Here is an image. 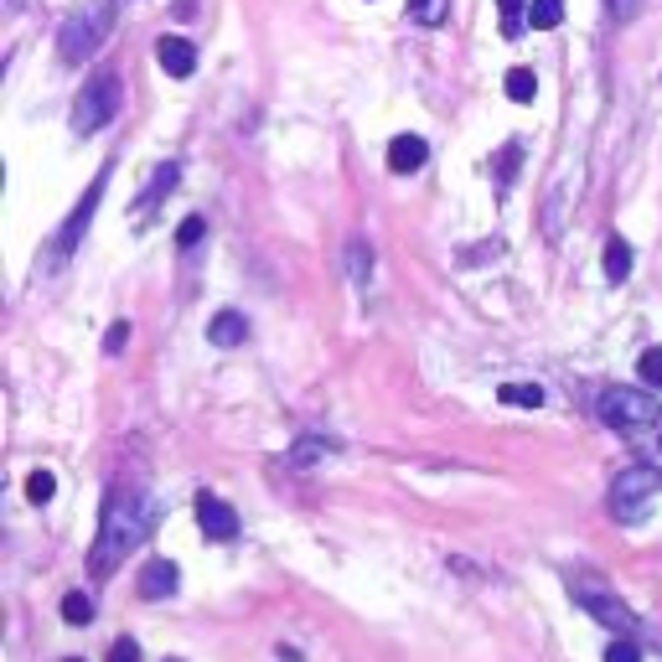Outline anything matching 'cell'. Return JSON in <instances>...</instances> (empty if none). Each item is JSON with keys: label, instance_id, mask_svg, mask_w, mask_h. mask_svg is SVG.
<instances>
[{"label": "cell", "instance_id": "25", "mask_svg": "<svg viewBox=\"0 0 662 662\" xmlns=\"http://www.w3.org/2000/svg\"><path fill=\"white\" fill-rule=\"evenodd\" d=\"M518 161H523V150H518V145H507V150H502V161H497V187H513Z\"/></svg>", "mask_w": 662, "mask_h": 662}, {"label": "cell", "instance_id": "32", "mask_svg": "<svg viewBox=\"0 0 662 662\" xmlns=\"http://www.w3.org/2000/svg\"><path fill=\"white\" fill-rule=\"evenodd\" d=\"M68 662H83V657H68Z\"/></svg>", "mask_w": 662, "mask_h": 662}, {"label": "cell", "instance_id": "11", "mask_svg": "<svg viewBox=\"0 0 662 662\" xmlns=\"http://www.w3.org/2000/svg\"><path fill=\"white\" fill-rule=\"evenodd\" d=\"M425 161H430V145L419 140V135H394V140H388V171L414 176Z\"/></svg>", "mask_w": 662, "mask_h": 662}, {"label": "cell", "instance_id": "22", "mask_svg": "<svg viewBox=\"0 0 662 662\" xmlns=\"http://www.w3.org/2000/svg\"><path fill=\"white\" fill-rule=\"evenodd\" d=\"M26 497H32L37 507L52 502V497H57V476H52V471H32V476H26Z\"/></svg>", "mask_w": 662, "mask_h": 662}, {"label": "cell", "instance_id": "1", "mask_svg": "<svg viewBox=\"0 0 662 662\" xmlns=\"http://www.w3.org/2000/svg\"><path fill=\"white\" fill-rule=\"evenodd\" d=\"M150 523H156V502H150L140 487H114L99 518V544H94V575H114V564L130 549L145 544Z\"/></svg>", "mask_w": 662, "mask_h": 662}, {"label": "cell", "instance_id": "29", "mask_svg": "<svg viewBox=\"0 0 662 662\" xmlns=\"http://www.w3.org/2000/svg\"><path fill=\"white\" fill-rule=\"evenodd\" d=\"M109 662H140V642H135V637H119V642L109 647Z\"/></svg>", "mask_w": 662, "mask_h": 662}, {"label": "cell", "instance_id": "27", "mask_svg": "<svg viewBox=\"0 0 662 662\" xmlns=\"http://www.w3.org/2000/svg\"><path fill=\"white\" fill-rule=\"evenodd\" d=\"M606 662H642V647L631 642V637H616V642L606 647Z\"/></svg>", "mask_w": 662, "mask_h": 662}, {"label": "cell", "instance_id": "18", "mask_svg": "<svg viewBox=\"0 0 662 662\" xmlns=\"http://www.w3.org/2000/svg\"><path fill=\"white\" fill-rule=\"evenodd\" d=\"M63 621L68 626H88V621H94V595H88V590H68L63 595Z\"/></svg>", "mask_w": 662, "mask_h": 662}, {"label": "cell", "instance_id": "21", "mask_svg": "<svg viewBox=\"0 0 662 662\" xmlns=\"http://www.w3.org/2000/svg\"><path fill=\"white\" fill-rule=\"evenodd\" d=\"M409 16H414L419 26H445L450 0H409Z\"/></svg>", "mask_w": 662, "mask_h": 662}, {"label": "cell", "instance_id": "19", "mask_svg": "<svg viewBox=\"0 0 662 662\" xmlns=\"http://www.w3.org/2000/svg\"><path fill=\"white\" fill-rule=\"evenodd\" d=\"M176 192V166L166 161V166H156V176H150V187H145V197H140V207H156L161 197H171Z\"/></svg>", "mask_w": 662, "mask_h": 662}, {"label": "cell", "instance_id": "26", "mask_svg": "<svg viewBox=\"0 0 662 662\" xmlns=\"http://www.w3.org/2000/svg\"><path fill=\"white\" fill-rule=\"evenodd\" d=\"M202 233H207V223H202V218H187L182 228H176V249H197Z\"/></svg>", "mask_w": 662, "mask_h": 662}, {"label": "cell", "instance_id": "2", "mask_svg": "<svg viewBox=\"0 0 662 662\" xmlns=\"http://www.w3.org/2000/svg\"><path fill=\"white\" fill-rule=\"evenodd\" d=\"M595 409H600V425L626 435V440H642L662 425V404L647 394V388H606Z\"/></svg>", "mask_w": 662, "mask_h": 662}, {"label": "cell", "instance_id": "16", "mask_svg": "<svg viewBox=\"0 0 662 662\" xmlns=\"http://www.w3.org/2000/svg\"><path fill=\"white\" fill-rule=\"evenodd\" d=\"M626 275H631V244H626V238H611V244H606V280L621 285Z\"/></svg>", "mask_w": 662, "mask_h": 662}, {"label": "cell", "instance_id": "23", "mask_svg": "<svg viewBox=\"0 0 662 662\" xmlns=\"http://www.w3.org/2000/svg\"><path fill=\"white\" fill-rule=\"evenodd\" d=\"M637 378H642L647 388H662V347H647V352L637 357Z\"/></svg>", "mask_w": 662, "mask_h": 662}, {"label": "cell", "instance_id": "10", "mask_svg": "<svg viewBox=\"0 0 662 662\" xmlns=\"http://www.w3.org/2000/svg\"><path fill=\"white\" fill-rule=\"evenodd\" d=\"M176 580H182V569L171 559H150L135 585H140V600H166V595H176Z\"/></svg>", "mask_w": 662, "mask_h": 662}, {"label": "cell", "instance_id": "4", "mask_svg": "<svg viewBox=\"0 0 662 662\" xmlns=\"http://www.w3.org/2000/svg\"><path fill=\"white\" fill-rule=\"evenodd\" d=\"M569 595H575V606L590 611L600 626H611L616 637H631L637 631V616H631V606L606 585V580H595V575H569Z\"/></svg>", "mask_w": 662, "mask_h": 662}, {"label": "cell", "instance_id": "8", "mask_svg": "<svg viewBox=\"0 0 662 662\" xmlns=\"http://www.w3.org/2000/svg\"><path fill=\"white\" fill-rule=\"evenodd\" d=\"M197 523H202V533L207 538H213V544H233V538H238V513H233V507L223 502V497H197Z\"/></svg>", "mask_w": 662, "mask_h": 662}, {"label": "cell", "instance_id": "7", "mask_svg": "<svg viewBox=\"0 0 662 662\" xmlns=\"http://www.w3.org/2000/svg\"><path fill=\"white\" fill-rule=\"evenodd\" d=\"M109 171V166H104ZM94 176V187H88L83 192V202L73 207V213H68V223H63V233H57V249H52V259L57 264H68L73 254H78V244H83V233H88V223H94V213H99V202H104V182H109V176Z\"/></svg>", "mask_w": 662, "mask_h": 662}, {"label": "cell", "instance_id": "14", "mask_svg": "<svg viewBox=\"0 0 662 662\" xmlns=\"http://www.w3.org/2000/svg\"><path fill=\"white\" fill-rule=\"evenodd\" d=\"M347 275H352V285H368L373 280V249H368V238H352V244H347Z\"/></svg>", "mask_w": 662, "mask_h": 662}, {"label": "cell", "instance_id": "31", "mask_svg": "<svg viewBox=\"0 0 662 662\" xmlns=\"http://www.w3.org/2000/svg\"><path fill=\"white\" fill-rule=\"evenodd\" d=\"M171 11H176V16H182V21H187V16L197 11V0H176V6H171Z\"/></svg>", "mask_w": 662, "mask_h": 662}, {"label": "cell", "instance_id": "30", "mask_svg": "<svg viewBox=\"0 0 662 662\" xmlns=\"http://www.w3.org/2000/svg\"><path fill=\"white\" fill-rule=\"evenodd\" d=\"M637 6H642V0H606V11L616 21H631V16H637Z\"/></svg>", "mask_w": 662, "mask_h": 662}, {"label": "cell", "instance_id": "28", "mask_svg": "<svg viewBox=\"0 0 662 662\" xmlns=\"http://www.w3.org/2000/svg\"><path fill=\"white\" fill-rule=\"evenodd\" d=\"M125 342H130V321H114V326L104 331V352L119 357V352H125Z\"/></svg>", "mask_w": 662, "mask_h": 662}, {"label": "cell", "instance_id": "13", "mask_svg": "<svg viewBox=\"0 0 662 662\" xmlns=\"http://www.w3.org/2000/svg\"><path fill=\"white\" fill-rule=\"evenodd\" d=\"M244 337H249V321L238 311H218L213 321H207V342H213V347H238Z\"/></svg>", "mask_w": 662, "mask_h": 662}, {"label": "cell", "instance_id": "20", "mask_svg": "<svg viewBox=\"0 0 662 662\" xmlns=\"http://www.w3.org/2000/svg\"><path fill=\"white\" fill-rule=\"evenodd\" d=\"M559 21H564V0H533L528 6V26H538V32H554Z\"/></svg>", "mask_w": 662, "mask_h": 662}, {"label": "cell", "instance_id": "6", "mask_svg": "<svg viewBox=\"0 0 662 662\" xmlns=\"http://www.w3.org/2000/svg\"><path fill=\"white\" fill-rule=\"evenodd\" d=\"M114 109H119V78L114 73H94L88 88L78 94V104H73V130L78 135H99L114 119Z\"/></svg>", "mask_w": 662, "mask_h": 662}, {"label": "cell", "instance_id": "9", "mask_svg": "<svg viewBox=\"0 0 662 662\" xmlns=\"http://www.w3.org/2000/svg\"><path fill=\"white\" fill-rule=\"evenodd\" d=\"M156 63L166 78H192L197 73V47L187 37H161L156 42Z\"/></svg>", "mask_w": 662, "mask_h": 662}, {"label": "cell", "instance_id": "15", "mask_svg": "<svg viewBox=\"0 0 662 662\" xmlns=\"http://www.w3.org/2000/svg\"><path fill=\"white\" fill-rule=\"evenodd\" d=\"M497 399L513 404V409H538V404H544V388H538V383H502Z\"/></svg>", "mask_w": 662, "mask_h": 662}, {"label": "cell", "instance_id": "3", "mask_svg": "<svg viewBox=\"0 0 662 662\" xmlns=\"http://www.w3.org/2000/svg\"><path fill=\"white\" fill-rule=\"evenodd\" d=\"M109 26H114V6H83L78 16H68L63 21V32H57V52H63V63H88L99 47H104V37H109Z\"/></svg>", "mask_w": 662, "mask_h": 662}, {"label": "cell", "instance_id": "12", "mask_svg": "<svg viewBox=\"0 0 662 662\" xmlns=\"http://www.w3.org/2000/svg\"><path fill=\"white\" fill-rule=\"evenodd\" d=\"M331 456H337V440L306 435V440H295V445L285 450V466H290V471H311V466H321V461H331Z\"/></svg>", "mask_w": 662, "mask_h": 662}, {"label": "cell", "instance_id": "5", "mask_svg": "<svg viewBox=\"0 0 662 662\" xmlns=\"http://www.w3.org/2000/svg\"><path fill=\"white\" fill-rule=\"evenodd\" d=\"M657 487H662V471H657L652 461H631V466L611 481V518L637 523V518L647 513V502L657 497Z\"/></svg>", "mask_w": 662, "mask_h": 662}, {"label": "cell", "instance_id": "17", "mask_svg": "<svg viewBox=\"0 0 662 662\" xmlns=\"http://www.w3.org/2000/svg\"><path fill=\"white\" fill-rule=\"evenodd\" d=\"M502 88H507V99H513V104H533L538 99V78L528 68H513V73L502 78Z\"/></svg>", "mask_w": 662, "mask_h": 662}, {"label": "cell", "instance_id": "24", "mask_svg": "<svg viewBox=\"0 0 662 662\" xmlns=\"http://www.w3.org/2000/svg\"><path fill=\"white\" fill-rule=\"evenodd\" d=\"M533 6V0H497V11H502V32L507 37H518L523 32V11Z\"/></svg>", "mask_w": 662, "mask_h": 662}]
</instances>
